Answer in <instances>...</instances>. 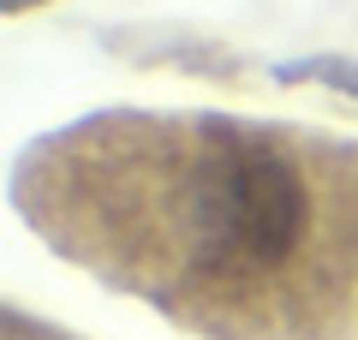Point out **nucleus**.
Here are the masks:
<instances>
[{
  "label": "nucleus",
  "instance_id": "obj_3",
  "mask_svg": "<svg viewBox=\"0 0 358 340\" xmlns=\"http://www.w3.org/2000/svg\"><path fill=\"white\" fill-rule=\"evenodd\" d=\"M13 340H24V334H13Z\"/></svg>",
  "mask_w": 358,
  "mask_h": 340
},
{
  "label": "nucleus",
  "instance_id": "obj_1",
  "mask_svg": "<svg viewBox=\"0 0 358 340\" xmlns=\"http://www.w3.org/2000/svg\"><path fill=\"white\" fill-rule=\"evenodd\" d=\"M24 215L203 340H358V143L227 113H108L42 143Z\"/></svg>",
  "mask_w": 358,
  "mask_h": 340
},
{
  "label": "nucleus",
  "instance_id": "obj_2",
  "mask_svg": "<svg viewBox=\"0 0 358 340\" xmlns=\"http://www.w3.org/2000/svg\"><path fill=\"white\" fill-rule=\"evenodd\" d=\"M24 6H36V0H6V13H24Z\"/></svg>",
  "mask_w": 358,
  "mask_h": 340
}]
</instances>
